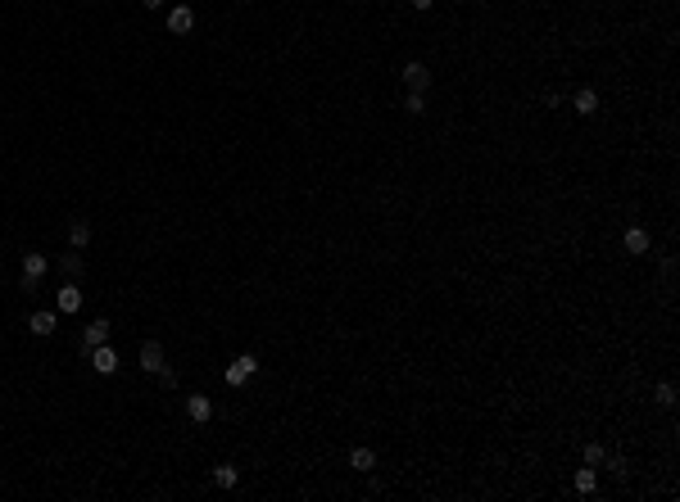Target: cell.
<instances>
[{
    "label": "cell",
    "mask_w": 680,
    "mask_h": 502,
    "mask_svg": "<svg viewBox=\"0 0 680 502\" xmlns=\"http://www.w3.org/2000/svg\"><path fill=\"white\" fill-rule=\"evenodd\" d=\"M27 326H32V335H55V326H60V313L41 308V313H32V317H27Z\"/></svg>",
    "instance_id": "11"
},
{
    "label": "cell",
    "mask_w": 680,
    "mask_h": 502,
    "mask_svg": "<svg viewBox=\"0 0 680 502\" xmlns=\"http://www.w3.org/2000/svg\"><path fill=\"white\" fill-rule=\"evenodd\" d=\"M91 245V222L86 217H73L69 222V249H86Z\"/></svg>",
    "instance_id": "12"
},
{
    "label": "cell",
    "mask_w": 680,
    "mask_h": 502,
    "mask_svg": "<svg viewBox=\"0 0 680 502\" xmlns=\"http://www.w3.org/2000/svg\"><path fill=\"white\" fill-rule=\"evenodd\" d=\"M653 399H658V408H676V385L672 380H658Z\"/></svg>",
    "instance_id": "18"
},
{
    "label": "cell",
    "mask_w": 680,
    "mask_h": 502,
    "mask_svg": "<svg viewBox=\"0 0 680 502\" xmlns=\"http://www.w3.org/2000/svg\"><path fill=\"white\" fill-rule=\"evenodd\" d=\"M399 77H404V86L408 91H431V82H436V77H431V69L422 59H408L404 69H399Z\"/></svg>",
    "instance_id": "2"
},
{
    "label": "cell",
    "mask_w": 680,
    "mask_h": 502,
    "mask_svg": "<svg viewBox=\"0 0 680 502\" xmlns=\"http://www.w3.org/2000/svg\"><path fill=\"white\" fill-rule=\"evenodd\" d=\"M458 5H463V0H458Z\"/></svg>",
    "instance_id": "26"
},
{
    "label": "cell",
    "mask_w": 680,
    "mask_h": 502,
    "mask_svg": "<svg viewBox=\"0 0 680 502\" xmlns=\"http://www.w3.org/2000/svg\"><path fill=\"white\" fill-rule=\"evenodd\" d=\"M82 5H95V0H82Z\"/></svg>",
    "instance_id": "25"
},
{
    "label": "cell",
    "mask_w": 680,
    "mask_h": 502,
    "mask_svg": "<svg viewBox=\"0 0 680 502\" xmlns=\"http://www.w3.org/2000/svg\"><path fill=\"white\" fill-rule=\"evenodd\" d=\"M86 358H91V366H95L100 375H113V371H118V353H113V344H95Z\"/></svg>",
    "instance_id": "4"
},
{
    "label": "cell",
    "mask_w": 680,
    "mask_h": 502,
    "mask_svg": "<svg viewBox=\"0 0 680 502\" xmlns=\"http://www.w3.org/2000/svg\"><path fill=\"white\" fill-rule=\"evenodd\" d=\"M408 5H413V9H417V14H426V9H431V5H436V0H408Z\"/></svg>",
    "instance_id": "23"
},
{
    "label": "cell",
    "mask_w": 680,
    "mask_h": 502,
    "mask_svg": "<svg viewBox=\"0 0 680 502\" xmlns=\"http://www.w3.org/2000/svg\"><path fill=\"white\" fill-rule=\"evenodd\" d=\"M55 313H64V317H78L82 313V289H78V281H64L60 285V294H55Z\"/></svg>",
    "instance_id": "3"
},
{
    "label": "cell",
    "mask_w": 680,
    "mask_h": 502,
    "mask_svg": "<svg viewBox=\"0 0 680 502\" xmlns=\"http://www.w3.org/2000/svg\"><path fill=\"white\" fill-rule=\"evenodd\" d=\"M159 5H164V0H146V9H159Z\"/></svg>",
    "instance_id": "24"
},
{
    "label": "cell",
    "mask_w": 680,
    "mask_h": 502,
    "mask_svg": "<svg viewBox=\"0 0 680 502\" xmlns=\"http://www.w3.org/2000/svg\"><path fill=\"white\" fill-rule=\"evenodd\" d=\"M155 375H159V385H164V389H172V385H177V371H172V366H168V362H164V366H159V371H155Z\"/></svg>",
    "instance_id": "22"
},
{
    "label": "cell",
    "mask_w": 680,
    "mask_h": 502,
    "mask_svg": "<svg viewBox=\"0 0 680 502\" xmlns=\"http://www.w3.org/2000/svg\"><path fill=\"white\" fill-rule=\"evenodd\" d=\"M55 267H60L69 281H78V276H82V249H69V254H60V258H55Z\"/></svg>",
    "instance_id": "14"
},
{
    "label": "cell",
    "mask_w": 680,
    "mask_h": 502,
    "mask_svg": "<svg viewBox=\"0 0 680 502\" xmlns=\"http://www.w3.org/2000/svg\"><path fill=\"white\" fill-rule=\"evenodd\" d=\"M236 480H241V471H236V466H218L214 471V485L218 489H236Z\"/></svg>",
    "instance_id": "20"
},
{
    "label": "cell",
    "mask_w": 680,
    "mask_h": 502,
    "mask_svg": "<svg viewBox=\"0 0 680 502\" xmlns=\"http://www.w3.org/2000/svg\"><path fill=\"white\" fill-rule=\"evenodd\" d=\"M159 366H164V344H159V340H146V344H141V371L155 375Z\"/></svg>",
    "instance_id": "8"
},
{
    "label": "cell",
    "mask_w": 680,
    "mask_h": 502,
    "mask_svg": "<svg viewBox=\"0 0 680 502\" xmlns=\"http://www.w3.org/2000/svg\"><path fill=\"white\" fill-rule=\"evenodd\" d=\"M571 485H576V494H595V489H599V471L595 466H581Z\"/></svg>",
    "instance_id": "15"
},
{
    "label": "cell",
    "mask_w": 680,
    "mask_h": 502,
    "mask_svg": "<svg viewBox=\"0 0 680 502\" xmlns=\"http://www.w3.org/2000/svg\"><path fill=\"white\" fill-rule=\"evenodd\" d=\"M95 344H109V317H95V322L82 331V353H91Z\"/></svg>",
    "instance_id": "5"
},
{
    "label": "cell",
    "mask_w": 680,
    "mask_h": 502,
    "mask_svg": "<svg viewBox=\"0 0 680 502\" xmlns=\"http://www.w3.org/2000/svg\"><path fill=\"white\" fill-rule=\"evenodd\" d=\"M349 466H354V471H363V475H368V471L377 466V452H372V448H354V452H349Z\"/></svg>",
    "instance_id": "16"
},
{
    "label": "cell",
    "mask_w": 680,
    "mask_h": 502,
    "mask_svg": "<svg viewBox=\"0 0 680 502\" xmlns=\"http://www.w3.org/2000/svg\"><path fill=\"white\" fill-rule=\"evenodd\" d=\"M258 371V362H254V353H241L232 366H227V385H245L250 375Z\"/></svg>",
    "instance_id": "7"
},
{
    "label": "cell",
    "mask_w": 680,
    "mask_h": 502,
    "mask_svg": "<svg viewBox=\"0 0 680 502\" xmlns=\"http://www.w3.org/2000/svg\"><path fill=\"white\" fill-rule=\"evenodd\" d=\"M571 109H576L581 118H590V113H599V95L590 91V86H581V91L571 95Z\"/></svg>",
    "instance_id": "13"
},
{
    "label": "cell",
    "mask_w": 680,
    "mask_h": 502,
    "mask_svg": "<svg viewBox=\"0 0 680 502\" xmlns=\"http://www.w3.org/2000/svg\"><path fill=\"white\" fill-rule=\"evenodd\" d=\"M603 466H608V471H612L617 480H626V475H630V466H626V457H621V452H612V457H603Z\"/></svg>",
    "instance_id": "21"
},
{
    "label": "cell",
    "mask_w": 680,
    "mask_h": 502,
    "mask_svg": "<svg viewBox=\"0 0 680 502\" xmlns=\"http://www.w3.org/2000/svg\"><path fill=\"white\" fill-rule=\"evenodd\" d=\"M186 417L195 421V426H204V421L214 417V403H209L204 394H190V399H186Z\"/></svg>",
    "instance_id": "9"
},
{
    "label": "cell",
    "mask_w": 680,
    "mask_h": 502,
    "mask_svg": "<svg viewBox=\"0 0 680 502\" xmlns=\"http://www.w3.org/2000/svg\"><path fill=\"white\" fill-rule=\"evenodd\" d=\"M581 457H585V466H603V457H608V448H603V443H595V439H590L585 448H581Z\"/></svg>",
    "instance_id": "19"
},
{
    "label": "cell",
    "mask_w": 680,
    "mask_h": 502,
    "mask_svg": "<svg viewBox=\"0 0 680 502\" xmlns=\"http://www.w3.org/2000/svg\"><path fill=\"white\" fill-rule=\"evenodd\" d=\"M621 245H626V254H648V249H653V236H648L644 227H630Z\"/></svg>",
    "instance_id": "10"
},
{
    "label": "cell",
    "mask_w": 680,
    "mask_h": 502,
    "mask_svg": "<svg viewBox=\"0 0 680 502\" xmlns=\"http://www.w3.org/2000/svg\"><path fill=\"white\" fill-rule=\"evenodd\" d=\"M46 272H50V258H46V254H23V276H18V289L36 294V285H41Z\"/></svg>",
    "instance_id": "1"
},
{
    "label": "cell",
    "mask_w": 680,
    "mask_h": 502,
    "mask_svg": "<svg viewBox=\"0 0 680 502\" xmlns=\"http://www.w3.org/2000/svg\"><path fill=\"white\" fill-rule=\"evenodd\" d=\"M190 27H195V9H190V5H172V9H168V32L186 36Z\"/></svg>",
    "instance_id": "6"
},
{
    "label": "cell",
    "mask_w": 680,
    "mask_h": 502,
    "mask_svg": "<svg viewBox=\"0 0 680 502\" xmlns=\"http://www.w3.org/2000/svg\"><path fill=\"white\" fill-rule=\"evenodd\" d=\"M404 113L422 118V113H426V91H408V95H404Z\"/></svg>",
    "instance_id": "17"
}]
</instances>
